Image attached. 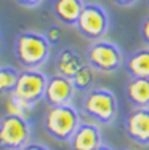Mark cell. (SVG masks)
<instances>
[{"instance_id": "obj_1", "label": "cell", "mask_w": 149, "mask_h": 150, "mask_svg": "<svg viewBox=\"0 0 149 150\" xmlns=\"http://www.w3.org/2000/svg\"><path fill=\"white\" fill-rule=\"evenodd\" d=\"M80 112L96 125H112L119 115V101L115 93L104 86H93L83 93Z\"/></svg>"}, {"instance_id": "obj_2", "label": "cell", "mask_w": 149, "mask_h": 150, "mask_svg": "<svg viewBox=\"0 0 149 150\" xmlns=\"http://www.w3.org/2000/svg\"><path fill=\"white\" fill-rule=\"evenodd\" d=\"M51 54V43L45 34L23 30L15 38V56L24 69H42Z\"/></svg>"}, {"instance_id": "obj_3", "label": "cell", "mask_w": 149, "mask_h": 150, "mask_svg": "<svg viewBox=\"0 0 149 150\" xmlns=\"http://www.w3.org/2000/svg\"><path fill=\"white\" fill-rule=\"evenodd\" d=\"M80 123H82V115L74 104L50 107L43 117L45 133L58 142H69Z\"/></svg>"}, {"instance_id": "obj_4", "label": "cell", "mask_w": 149, "mask_h": 150, "mask_svg": "<svg viewBox=\"0 0 149 150\" xmlns=\"http://www.w3.org/2000/svg\"><path fill=\"white\" fill-rule=\"evenodd\" d=\"M87 64L99 74H115L123 67V56L120 46L111 40H96L87 50Z\"/></svg>"}, {"instance_id": "obj_5", "label": "cell", "mask_w": 149, "mask_h": 150, "mask_svg": "<svg viewBox=\"0 0 149 150\" xmlns=\"http://www.w3.org/2000/svg\"><path fill=\"white\" fill-rule=\"evenodd\" d=\"M109 27H111V18L108 10L96 2L85 3L76 24L77 32L87 40L96 42L108 35Z\"/></svg>"}, {"instance_id": "obj_6", "label": "cell", "mask_w": 149, "mask_h": 150, "mask_svg": "<svg viewBox=\"0 0 149 150\" xmlns=\"http://www.w3.org/2000/svg\"><path fill=\"white\" fill-rule=\"evenodd\" d=\"M32 125L26 117L6 113L0 118V149L21 150L31 142Z\"/></svg>"}, {"instance_id": "obj_7", "label": "cell", "mask_w": 149, "mask_h": 150, "mask_svg": "<svg viewBox=\"0 0 149 150\" xmlns=\"http://www.w3.org/2000/svg\"><path fill=\"white\" fill-rule=\"evenodd\" d=\"M48 77L40 69H24L19 72L13 94L24 99L29 104H38L45 98Z\"/></svg>"}, {"instance_id": "obj_8", "label": "cell", "mask_w": 149, "mask_h": 150, "mask_svg": "<svg viewBox=\"0 0 149 150\" xmlns=\"http://www.w3.org/2000/svg\"><path fill=\"white\" fill-rule=\"evenodd\" d=\"M123 131L136 145L149 147V107L130 110L123 118Z\"/></svg>"}, {"instance_id": "obj_9", "label": "cell", "mask_w": 149, "mask_h": 150, "mask_svg": "<svg viewBox=\"0 0 149 150\" xmlns=\"http://www.w3.org/2000/svg\"><path fill=\"white\" fill-rule=\"evenodd\" d=\"M74 94H76V88H74V83L71 78L64 77V75H59V74L48 77L43 99L50 107L72 104Z\"/></svg>"}, {"instance_id": "obj_10", "label": "cell", "mask_w": 149, "mask_h": 150, "mask_svg": "<svg viewBox=\"0 0 149 150\" xmlns=\"http://www.w3.org/2000/svg\"><path fill=\"white\" fill-rule=\"evenodd\" d=\"M67 144L71 150H95L103 144L101 129L93 121L82 120Z\"/></svg>"}, {"instance_id": "obj_11", "label": "cell", "mask_w": 149, "mask_h": 150, "mask_svg": "<svg viewBox=\"0 0 149 150\" xmlns=\"http://www.w3.org/2000/svg\"><path fill=\"white\" fill-rule=\"evenodd\" d=\"M87 64V59L77 51L76 48H63L59 50V53L56 54V61H55V69L56 74L64 75L67 78H72L76 72H79L80 67H83Z\"/></svg>"}, {"instance_id": "obj_12", "label": "cell", "mask_w": 149, "mask_h": 150, "mask_svg": "<svg viewBox=\"0 0 149 150\" xmlns=\"http://www.w3.org/2000/svg\"><path fill=\"white\" fill-rule=\"evenodd\" d=\"M85 6L83 0H55L51 5L53 16L64 26L76 27L77 19Z\"/></svg>"}, {"instance_id": "obj_13", "label": "cell", "mask_w": 149, "mask_h": 150, "mask_svg": "<svg viewBox=\"0 0 149 150\" xmlns=\"http://www.w3.org/2000/svg\"><path fill=\"white\" fill-rule=\"evenodd\" d=\"M125 98L133 109L149 107V78L130 77L125 85Z\"/></svg>"}, {"instance_id": "obj_14", "label": "cell", "mask_w": 149, "mask_h": 150, "mask_svg": "<svg viewBox=\"0 0 149 150\" xmlns=\"http://www.w3.org/2000/svg\"><path fill=\"white\" fill-rule=\"evenodd\" d=\"M123 67L130 77L149 78V46L138 48L125 56Z\"/></svg>"}, {"instance_id": "obj_15", "label": "cell", "mask_w": 149, "mask_h": 150, "mask_svg": "<svg viewBox=\"0 0 149 150\" xmlns=\"http://www.w3.org/2000/svg\"><path fill=\"white\" fill-rule=\"evenodd\" d=\"M71 80L74 83L76 91L85 93V91L91 90L95 85V69L91 66H88V64H85L83 67L79 69V72H76V75Z\"/></svg>"}, {"instance_id": "obj_16", "label": "cell", "mask_w": 149, "mask_h": 150, "mask_svg": "<svg viewBox=\"0 0 149 150\" xmlns=\"http://www.w3.org/2000/svg\"><path fill=\"white\" fill-rule=\"evenodd\" d=\"M19 72L11 66H0V96H10L15 91Z\"/></svg>"}, {"instance_id": "obj_17", "label": "cell", "mask_w": 149, "mask_h": 150, "mask_svg": "<svg viewBox=\"0 0 149 150\" xmlns=\"http://www.w3.org/2000/svg\"><path fill=\"white\" fill-rule=\"evenodd\" d=\"M34 107L35 105L18 98L13 93L6 98V113H11V115H19V117H26L27 118L31 115V112L34 110Z\"/></svg>"}, {"instance_id": "obj_18", "label": "cell", "mask_w": 149, "mask_h": 150, "mask_svg": "<svg viewBox=\"0 0 149 150\" xmlns=\"http://www.w3.org/2000/svg\"><path fill=\"white\" fill-rule=\"evenodd\" d=\"M45 37H47V40L51 45L58 43L59 38H61V29H59L58 26H50L47 29V32H45Z\"/></svg>"}, {"instance_id": "obj_19", "label": "cell", "mask_w": 149, "mask_h": 150, "mask_svg": "<svg viewBox=\"0 0 149 150\" xmlns=\"http://www.w3.org/2000/svg\"><path fill=\"white\" fill-rule=\"evenodd\" d=\"M140 35L141 38H143V42L149 46V16H146L143 19V23H141L140 26Z\"/></svg>"}, {"instance_id": "obj_20", "label": "cell", "mask_w": 149, "mask_h": 150, "mask_svg": "<svg viewBox=\"0 0 149 150\" xmlns=\"http://www.w3.org/2000/svg\"><path fill=\"white\" fill-rule=\"evenodd\" d=\"M15 2L24 8H37L43 3V0H15Z\"/></svg>"}, {"instance_id": "obj_21", "label": "cell", "mask_w": 149, "mask_h": 150, "mask_svg": "<svg viewBox=\"0 0 149 150\" xmlns=\"http://www.w3.org/2000/svg\"><path fill=\"white\" fill-rule=\"evenodd\" d=\"M21 150H50V149L45 144H42V142H32V141H31L26 147L21 149Z\"/></svg>"}, {"instance_id": "obj_22", "label": "cell", "mask_w": 149, "mask_h": 150, "mask_svg": "<svg viewBox=\"0 0 149 150\" xmlns=\"http://www.w3.org/2000/svg\"><path fill=\"white\" fill-rule=\"evenodd\" d=\"M112 2L119 6H133L135 3H138L140 0H112Z\"/></svg>"}, {"instance_id": "obj_23", "label": "cell", "mask_w": 149, "mask_h": 150, "mask_svg": "<svg viewBox=\"0 0 149 150\" xmlns=\"http://www.w3.org/2000/svg\"><path fill=\"white\" fill-rule=\"evenodd\" d=\"M95 150H114V149H111L109 145H106V144H101L98 149H95Z\"/></svg>"}, {"instance_id": "obj_24", "label": "cell", "mask_w": 149, "mask_h": 150, "mask_svg": "<svg viewBox=\"0 0 149 150\" xmlns=\"http://www.w3.org/2000/svg\"><path fill=\"white\" fill-rule=\"evenodd\" d=\"M148 5H149V0H148Z\"/></svg>"}]
</instances>
